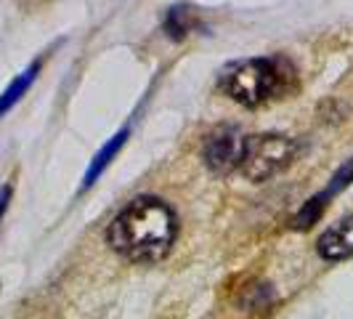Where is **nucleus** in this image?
<instances>
[{"mask_svg":"<svg viewBox=\"0 0 353 319\" xmlns=\"http://www.w3.org/2000/svg\"><path fill=\"white\" fill-rule=\"evenodd\" d=\"M176 237V211L159 197L143 195L130 200L112 218L106 229V245L133 264H157L173 250Z\"/></svg>","mask_w":353,"mask_h":319,"instance_id":"1","label":"nucleus"},{"mask_svg":"<svg viewBox=\"0 0 353 319\" xmlns=\"http://www.w3.org/2000/svg\"><path fill=\"white\" fill-rule=\"evenodd\" d=\"M292 67L284 59H248L223 72L221 88L231 102L242 106H261L290 90Z\"/></svg>","mask_w":353,"mask_h":319,"instance_id":"2","label":"nucleus"},{"mask_svg":"<svg viewBox=\"0 0 353 319\" xmlns=\"http://www.w3.org/2000/svg\"><path fill=\"white\" fill-rule=\"evenodd\" d=\"M298 152H301V144L295 139H287L282 133L245 136L239 171L252 184H263L268 178L279 176L282 171H287L295 162Z\"/></svg>","mask_w":353,"mask_h":319,"instance_id":"3","label":"nucleus"},{"mask_svg":"<svg viewBox=\"0 0 353 319\" xmlns=\"http://www.w3.org/2000/svg\"><path fill=\"white\" fill-rule=\"evenodd\" d=\"M242 149H245V136H239L234 128H221L205 139L202 157L212 173H231L239 171Z\"/></svg>","mask_w":353,"mask_h":319,"instance_id":"4","label":"nucleus"},{"mask_svg":"<svg viewBox=\"0 0 353 319\" xmlns=\"http://www.w3.org/2000/svg\"><path fill=\"white\" fill-rule=\"evenodd\" d=\"M316 253L319 258L335 264V261H345L353 255V215L337 221L335 226L324 231L316 240Z\"/></svg>","mask_w":353,"mask_h":319,"instance_id":"5","label":"nucleus"},{"mask_svg":"<svg viewBox=\"0 0 353 319\" xmlns=\"http://www.w3.org/2000/svg\"><path fill=\"white\" fill-rule=\"evenodd\" d=\"M128 136H130V128H123L120 133H114V136H112V139H109V142L96 152V157L90 160L88 171H85V178H83V189H90V186L101 178V173L112 165V160L120 155V149L125 146Z\"/></svg>","mask_w":353,"mask_h":319,"instance_id":"6","label":"nucleus"},{"mask_svg":"<svg viewBox=\"0 0 353 319\" xmlns=\"http://www.w3.org/2000/svg\"><path fill=\"white\" fill-rule=\"evenodd\" d=\"M194 27H199V17L189 6H176V8H170L165 14V32L173 40H183Z\"/></svg>","mask_w":353,"mask_h":319,"instance_id":"7","label":"nucleus"},{"mask_svg":"<svg viewBox=\"0 0 353 319\" xmlns=\"http://www.w3.org/2000/svg\"><path fill=\"white\" fill-rule=\"evenodd\" d=\"M37 72H40V61L30 64V67L21 72V75H17V77H14V83H11L8 88L0 93V117H3V115H6L11 106L17 104L19 99H21V96L30 90V86L35 83Z\"/></svg>","mask_w":353,"mask_h":319,"instance_id":"8","label":"nucleus"},{"mask_svg":"<svg viewBox=\"0 0 353 319\" xmlns=\"http://www.w3.org/2000/svg\"><path fill=\"white\" fill-rule=\"evenodd\" d=\"M351 184H353V157H351V160H345V162H343V165H340V168L335 171V176L330 178L327 189H324V192H319V195H314V197H316L319 202H321V205L327 208V202H330L332 197L340 195L343 189H348Z\"/></svg>","mask_w":353,"mask_h":319,"instance_id":"9","label":"nucleus"},{"mask_svg":"<svg viewBox=\"0 0 353 319\" xmlns=\"http://www.w3.org/2000/svg\"><path fill=\"white\" fill-rule=\"evenodd\" d=\"M8 200H11V186H3V189H0V218L6 215V208H8Z\"/></svg>","mask_w":353,"mask_h":319,"instance_id":"10","label":"nucleus"}]
</instances>
